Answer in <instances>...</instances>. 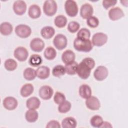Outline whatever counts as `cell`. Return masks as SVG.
<instances>
[{"label": "cell", "mask_w": 128, "mask_h": 128, "mask_svg": "<svg viewBox=\"0 0 128 128\" xmlns=\"http://www.w3.org/2000/svg\"><path fill=\"white\" fill-rule=\"evenodd\" d=\"M95 66V61L92 58H84L82 61L78 64L76 74L82 79H87L90 76L92 70Z\"/></svg>", "instance_id": "6da1fadb"}, {"label": "cell", "mask_w": 128, "mask_h": 128, "mask_svg": "<svg viewBox=\"0 0 128 128\" xmlns=\"http://www.w3.org/2000/svg\"><path fill=\"white\" fill-rule=\"evenodd\" d=\"M74 47L78 52H88L92 50L93 44L90 40H81L76 38L74 41Z\"/></svg>", "instance_id": "7a4b0ae2"}, {"label": "cell", "mask_w": 128, "mask_h": 128, "mask_svg": "<svg viewBox=\"0 0 128 128\" xmlns=\"http://www.w3.org/2000/svg\"><path fill=\"white\" fill-rule=\"evenodd\" d=\"M43 11L46 15L48 16H54L58 10L56 2L54 0H46L43 4Z\"/></svg>", "instance_id": "3957f363"}, {"label": "cell", "mask_w": 128, "mask_h": 128, "mask_svg": "<svg viewBox=\"0 0 128 128\" xmlns=\"http://www.w3.org/2000/svg\"><path fill=\"white\" fill-rule=\"evenodd\" d=\"M64 8L66 14L70 17H74L78 14V6L76 2L74 0H66L64 4Z\"/></svg>", "instance_id": "277c9868"}, {"label": "cell", "mask_w": 128, "mask_h": 128, "mask_svg": "<svg viewBox=\"0 0 128 128\" xmlns=\"http://www.w3.org/2000/svg\"><path fill=\"white\" fill-rule=\"evenodd\" d=\"M15 33L20 38H25L30 36L32 34L31 28L28 25L20 24L15 28Z\"/></svg>", "instance_id": "5b68a950"}, {"label": "cell", "mask_w": 128, "mask_h": 128, "mask_svg": "<svg viewBox=\"0 0 128 128\" xmlns=\"http://www.w3.org/2000/svg\"><path fill=\"white\" fill-rule=\"evenodd\" d=\"M53 44L58 50H62L67 46V38L64 34H58L54 36L53 40Z\"/></svg>", "instance_id": "8992f818"}, {"label": "cell", "mask_w": 128, "mask_h": 128, "mask_svg": "<svg viewBox=\"0 0 128 128\" xmlns=\"http://www.w3.org/2000/svg\"><path fill=\"white\" fill-rule=\"evenodd\" d=\"M108 39V36L106 34L103 32H97L92 36V42L93 46H102L106 43Z\"/></svg>", "instance_id": "52a82bcc"}, {"label": "cell", "mask_w": 128, "mask_h": 128, "mask_svg": "<svg viewBox=\"0 0 128 128\" xmlns=\"http://www.w3.org/2000/svg\"><path fill=\"white\" fill-rule=\"evenodd\" d=\"M108 74V68L104 66H98L94 71V76L98 81H102L105 80Z\"/></svg>", "instance_id": "ba28073f"}, {"label": "cell", "mask_w": 128, "mask_h": 128, "mask_svg": "<svg viewBox=\"0 0 128 128\" xmlns=\"http://www.w3.org/2000/svg\"><path fill=\"white\" fill-rule=\"evenodd\" d=\"M14 58L20 62L26 61L28 56V52L26 48L24 46H18L14 50Z\"/></svg>", "instance_id": "9c48e42d"}, {"label": "cell", "mask_w": 128, "mask_h": 128, "mask_svg": "<svg viewBox=\"0 0 128 128\" xmlns=\"http://www.w3.org/2000/svg\"><path fill=\"white\" fill-rule=\"evenodd\" d=\"M54 94V90L51 86L48 85L42 86L38 90L40 98L44 100H48L52 98Z\"/></svg>", "instance_id": "30bf717a"}, {"label": "cell", "mask_w": 128, "mask_h": 128, "mask_svg": "<svg viewBox=\"0 0 128 128\" xmlns=\"http://www.w3.org/2000/svg\"><path fill=\"white\" fill-rule=\"evenodd\" d=\"M26 2L22 0H18L14 2L13 4V10L14 13L18 16L23 15L26 10Z\"/></svg>", "instance_id": "8fae6325"}, {"label": "cell", "mask_w": 128, "mask_h": 128, "mask_svg": "<svg viewBox=\"0 0 128 128\" xmlns=\"http://www.w3.org/2000/svg\"><path fill=\"white\" fill-rule=\"evenodd\" d=\"M30 46L32 51L39 52L44 50L45 44L43 40L41 38H36L30 41Z\"/></svg>", "instance_id": "7c38bea8"}, {"label": "cell", "mask_w": 128, "mask_h": 128, "mask_svg": "<svg viewBox=\"0 0 128 128\" xmlns=\"http://www.w3.org/2000/svg\"><path fill=\"white\" fill-rule=\"evenodd\" d=\"M108 17L112 21L118 20L124 16L123 10L118 6L111 8L108 11Z\"/></svg>", "instance_id": "4fadbf2b"}, {"label": "cell", "mask_w": 128, "mask_h": 128, "mask_svg": "<svg viewBox=\"0 0 128 128\" xmlns=\"http://www.w3.org/2000/svg\"><path fill=\"white\" fill-rule=\"evenodd\" d=\"M4 107L8 110H15L18 105L17 100L12 96H7L5 98L2 102Z\"/></svg>", "instance_id": "5bb4252c"}, {"label": "cell", "mask_w": 128, "mask_h": 128, "mask_svg": "<svg viewBox=\"0 0 128 128\" xmlns=\"http://www.w3.org/2000/svg\"><path fill=\"white\" fill-rule=\"evenodd\" d=\"M86 107L92 110H98L100 107V103L99 100L94 96H90L86 100Z\"/></svg>", "instance_id": "9a60e30c"}, {"label": "cell", "mask_w": 128, "mask_h": 128, "mask_svg": "<svg viewBox=\"0 0 128 128\" xmlns=\"http://www.w3.org/2000/svg\"><path fill=\"white\" fill-rule=\"evenodd\" d=\"M94 14L93 7L91 4L86 3L82 4L80 9V16L84 19H87L92 16Z\"/></svg>", "instance_id": "2e32d148"}, {"label": "cell", "mask_w": 128, "mask_h": 128, "mask_svg": "<svg viewBox=\"0 0 128 128\" xmlns=\"http://www.w3.org/2000/svg\"><path fill=\"white\" fill-rule=\"evenodd\" d=\"M36 76L40 79L44 80L48 78L50 74V69L48 67L42 66L36 69Z\"/></svg>", "instance_id": "e0dca14e"}, {"label": "cell", "mask_w": 128, "mask_h": 128, "mask_svg": "<svg viewBox=\"0 0 128 128\" xmlns=\"http://www.w3.org/2000/svg\"><path fill=\"white\" fill-rule=\"evenodd\" d=\"M41 14L40 8L37 4H32L28 8V15L32 18L36 19L40 18L41 16Z\"/></svg>", "instance_id": "ac0fdd59"}, {"label": "cell", "mask_w": 128, "mask_h": 128, "mask_svg": "<svg viewBox=\"0 0 128 128\" xmlns=\"http://www.w3.org/2000/svg\"><path fill=\"white\" fill-rule=\"evenodd\" d=\"M40 105V99L36 96H32L28 98L26 101V106L29 110H36Z\"/></svg>", "instance_id": "d6986e66"}, {"label": "cell", "mask_w": 128, "mask_h": 128, "mask_svg": "<svg viewBox=\"0 0 128 128\" xmlns=\"http://www.w3.org/2000/svg\"><path fill=\"white\" fill-rule=\"evenodd\" d=\"M76 58L75 54L70 50H65L62 55V60L65 64L74 62Z\"/></svg>", "instance_id": "ffe728a7"}, {"label": "cell", "mask_w": 128, "mask_h": 128, "mask_svg": "<svg viewBox=\"0 0 128 128\" xmlns=\"http://www.w3.org/2000/svg\"><path fill=\"white\" fill-rule=\"evenodd\" d=\"M78 92L81 98L87 99L92 96V89L88 85L83 84L80 86Z\"/></svg>", "instance_id": "44dd1931"}, {"label": "cell", "mask_w": 128, "mask_h": 128, "mask_svg": "<svg viewBox=\"0 0 128 128\" xmlns=\"http://www.w3.org/2000/svg\"><path fill=\"white\" fill-rule=\"evenodd\" d=\"M40 34L43 38L45 39H50L54 35L55 30L52 26H46L42 28Z\"/></svg>", "instance_id": "7402d4cb"}, {"label": "cell", "mask_w": 128, "mask_h": 128, "mask_svg": "<svg viewBox=\"0 0 128 128\" xmlns=\"http://www.w3.org/2000/svg\"><path fill=\"white\" fill-rule=\"evenodd\" d=\"M76 126V120L72 116L65 118L62 122V126L63 128H74Z\"/></svg>", "instance_id": "603a6c76"}, {"label": "cell", "mask_w": 128, "mask_h": 128, "mask_svg": "<svg viewBox=\"0 0 128 128\" xmlns=\"http://www.w3.org/2000/svg\"><path fill=\"white\" fill-rule=\"evenodd\" d=\"M34 87L31 84H26L21 88L20 93L22 97L26 98L30 96L34 92Z\"/></svg>", "instance_id": "cb8c5ba5"}, {"label": "cell", "mask_w": 128, "mask_h": 128, "mask_svg": "<svg viewBox=\"0 0 128 128\" xmlns=\"http://www.w3.org/2000/svg\"><path fill=\"white\" fill-rule=\"evenodd\" d=\"M13 30L12 24L7 22H2L0 25V32L4 36L10 35Z\"/></svg>", "instance_id": "d4e9b609"}, {"label": "cell", "mask_w": 128, "mask_h": 128, "mask_svg": "<svg viewBox=\"0 0 128 128\" xmlns=\"http://www.w3.org/2000/svg\"><path fill=\"white\" fill-rule=\"evenodd\" d=\"M38 118V114L34 110H29L25 114V118L28 122H34Z\"/></svg>", "instance_id": "484cf974"}, {"label": "cell", "mask_w": 128, "mask_h": 128, "mask_svg": "<svg viewBox=\"0 0 128 128\" xmlns=\"http://www.w3.org/2000/svg\"><path fill=\"white\" fill-rule=\"evenodd\" d=\"M23 76L26 80H32L36 76V70L32 68H27L23 72Z\"/></svg>", "instance_id": "4316f807"}, {"label": "cell", "mask_w": 128, "mask_h": 128, "mask_svg": "<svg viewBox=\"0 0 128 128\" xmlns=\"http://www.w3.org/2000/svg\"><path fill=\"white\" fill-rule=\"evenodd\" d=\"M78 63L75 61L65 64L66 72L69 75H74L76 73Z\"/></svg>", "instance_id": "83f0119b"}, {"label": "cell", "mask_w": 128, "mask_h": 128, "mask_svg": "<svg viewBox=\"0 0 128 128\" xmlns=\"http://www.w3.org/2000/svg\"><path fill=\"white\" fill-rule=\"evenodd\" d=\"M57 53L56 50L52 46L47 47L44 50V58L48 60H54L56 56Z\"/></svg>", "instance_id": "f1b7e54d"}, {"label": "cell", "mask_w": 128, "mask_h": 128, "mask_svg": "<svg viewBox=\"0 0 128 128\" xmlns=\"http://www.w3.org/2000/svg\"><path fill=\"white\" fill-rule=\"evenodd\" d=\"M67 18L64 15L60 14L57 16L54 20L55 26L58 28H62L67 24Z\"/></svg>", "instance_id": "f546056e"}, {"label": "cell", "mask_w": 128, "mask_h": 128, "mask_svg": "<svg viewBox=\"0 0 128 128\" xmlns=\"http://www.w3.org/2000/svg\"><path fill=\"white\" fill-rule=\"evenodd\" d=\"M42 58L38 54H33L29 58L28 63L32 66H38L42 64Z\"/></svg>", "instance_id": "4dcf8cb0"}, {"label": "cell", "mask_w": 128, "mask_h": 128, "mask_svg": "<svg viewBox=\"0 0 128 128\" xmlns=\"http://www.w3.org/2000/svg\"><path fill=\"white\" fill-rule=\"evenodd\" d=\"M65 68L64 66L61 64H58L54 67L52 70V75L57 78L60 77L64 76L66 74Z\"/></svg>", "instance_id": "1f68e13d"}, {"label": "cell", "mask_w": 128, "mask_h": 128, "mask_svg": "<svg viewBox=\"0 0 128 128\" xmlns=\"http://www.w3.org/2000/svg\"><path fill=\"white\" fill-rule=\"evenodd\" d=\"M4 66L6 70L8 71H14L17 68L18 64L14 59L8 58L5 60Z\"/></svg>", "instance_id": "d6a6232c"}, {"label": "cell", "mask_w": 128, "mask_h": 128, "mask_svg": "<svg viewBox=\"0 0 128 128\" xmlns=\"http://www.w3.org/2000/svg\"><path fill=\"white\" fill-rule=\"evenodd\" d=\"M90 30L86 28L80 29L77 33V38L81 40H90Z\"/></svg>", "instance_id": "836d02e7"}, {"label": "cell", "mask_w": 128, "mask_h": 128, "mask_svg": "<svg viewBox=\"0 0 128 128\" xmlns=\"http://www.w3.org/2000/svg\"><path fill=\"white\" fill-rule=\"evenodd\" d=\"M103 122L102 118L99 115H94L90 120V124L94 128H100Z\"/></svg>", "instance_id": "e575fe53"}, {"label": "cell", "mask_w": 128, "mask_h": 128, "mask_svg": "<svg viewBox=\"0 0 128 128\" xmlns=\"http://www.w3.org/2000/svg\"><path fill=\"white\" fill-rule=\"evenodd\" d=\"M71 107V103L69 101L65 100L62 104H58V110L59 112L62 114H65L70 110Z\"/></svg>", "instance_id": "d590c367"}, {"label": "cell", "mask_w": 128, "mask_h": 128, "mask_svg": "<svg viewBox=\"0 0 128 128\" xmlns=\"http://www.w3.org/2000/svg\"><path fill=\"white\" fill-rule=\"evenodd\" d=\"M100 22L98 18L94 16H91L87 18L86 24L87 25L91 28H96L98 26Z\"/></svg>", "instance_id": "8d00e7d4"}, {"label": "cell", "mask_w": 128, "mask_h": 128, "mask_svg": "<svg viewBox=\"0 0 128 128\" xmlns=\"http://www.w3.org/2000/svg\"><path fill=\"white\" fill-rule=\"evenodd\" d=\"M80 28V24L76 21H72L68 24V30L70 33H75L77 32Z\"/></svg>", "instance_id": "74e56055"}, {"label": "cell", "mask_w": 128, "mask_h": 128, "mask_svg": "<svg viewBox=\"0 0 128 128\" xmlns=\"http://www.w3.org/2000/svg\"><path fill=\"white\" fill-rule=\"evenodd\" d=\"M66 100L64 94L60 92H56L54 96V100L56 104H60Z\"/></svg>", "instance_id": "f35d334b"}, {"label": "cell", "mask_w": 128, "mask_h": 128, "mask_svg": "<svg viewBox=\"0 0 128 128\" xmlns=\"http://www.w3.org/2000/svg\"><path fill=\"white\" fill-rule=\"evenodd\" d=\"M117 0H103L102 4L104 9L108 10L110 7L113 6L117 3Z\"/></svg>", "instance_id": "ab89813d"}, {"label": "cell", "mask_w": 128, "mask_h": 128, "mask_svg": "<svg viewBox=\"0 0 128 128\" xmlns=\"http://www.w3.org/2000/svg\"><path fill=\"white\" fill-rule=\"evenodd\" d=\"M61 127L60 122L55 120H52L48 122L46 126V128H60Z\"/></svg>", "instance_id": "60d3db41"}, {"label": "cell", "mask_w": 128, "mask_h": 128, "mask_svg": "<svg viewBox=\"0 0 128 128\" xmlns=\"http://www.w3.org/2000/svg\"><path fill=\"white\" fill-rule=\"evenodd\" d=\"M112 126L111 124L108 122H103L100 128H112Z\"/></svg>", "instance_id": "b9f144b4"}]
</instances>
